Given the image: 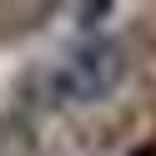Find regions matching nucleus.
Masks as SVG:
<instances>
[{
    "label": "nucleus",
    "instance_id": "f257e3e1",
    "mask_svg": "<svg viewBox=\"0 0 156 156\" xmlns=\"http://www.w3.org/2000/svg\"><path fill=\"white\" fill-rule=\"evenodd\" d=\"M126 81V51L111 41V35H81V41L66 45L61 66L51 71V86L61 101L71 106H91V101H106L116 96Z\"/></svg>",
    "mask_w": 156,
    "mask_h": 156
}]
</instances>
